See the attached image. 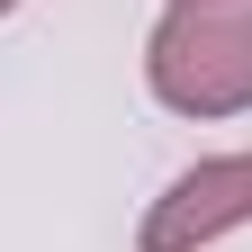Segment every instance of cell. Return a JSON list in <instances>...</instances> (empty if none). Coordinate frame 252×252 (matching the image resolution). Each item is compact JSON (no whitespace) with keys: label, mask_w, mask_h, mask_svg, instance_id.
Masks as SVG:
<instances>
[{"label":"cell","mask_w":252,"mask_h":252,"mask_svg":"<svg viewBox=\"0 0 252 252\" xmlns=\"http://www.w3.org/2000/svg\"><path fill=\"white\" fill-rule=\"evenodd\" d=\"M144 90L171 117H243L252 108V0H162L144 36Z\"/></svg>","instance_id":"obj_1"},{"label":"cell","mask_w":252,"mask_h":252,"mask_svg":"<svg viewBox=\"0 0 252 252\" xmlns=\"http://www.w3.org/2000/svg\"><path fill=\"white\" fill-rule=\"evenodd\" d=\"M243 225H252V144L198 153L189 171H171L162 198H153L144 225H135V252H216Z\"/></svg>","instance_id":"obj_2"},{"label":"cell","mask_w":252,"mask_h":252,"mask_svg":"<svg viewBox=\"0 0 252 252\" xmlns=\"http://www.w3.org/2000/svg\"><path fill=\"white\" fill-rule=\"evenodd\" d=\"M18 9H27V0H0V18H18Z\"/></svg>","instance_id":"obj_3"}]
</instances>
